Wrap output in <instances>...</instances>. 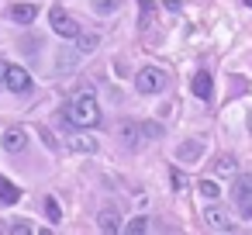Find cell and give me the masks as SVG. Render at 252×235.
<instances>
[{"mask_svg":"<svg viewBox=\"0 0 252 235\" xmlns=\"http://www.w3.org/2000/svg\"><path fill=\"white\" fill-rule=\"evenodd\" d=\"M0 145H4V152H25L28 149V132L25 128H7L0 135Z\"/></svg>","mask_w":252,"mask_h":235,"instance_id":"9","label":"cell"},{"mask_svg":"<svg viewBox=\"0 0 252 235\" xmlns=\"http://www.w3.org/2000/svg\"><path fill=\"white\" fill-rule=\"evenodd\" d=\"M45 214H49V221H52V225H59V221H63V207H59V201H56V197H45Z\"/></svg>","mask_w":252,"mask_h":235,"instance_id":"19","label":"cell"},{"mask_svg":"<svg viewBox=\"0 0 252 235\" xmlns=\"http://www.w3.org/2000/svg\"><path fill=\"white\" fill-rule=\"evenodd\" d=\"M118 138H121V145H128V149H138L145 138H142V128H138V121H125L121 128H118Z\"/></svg>","mask_w":252,"mask_h":235,"instance_id":"11","label":"cell"},{"mask_svg":"<svg viewBox=\"0 0 252 235\" xmlns=\"http://www.w3.org/2000/svg\"><path fill=\"white\" fill-rule=\"evenodd\" d=\"M18 201H21V190L7 176H0V204H18Z\"/></svg>","mask_w":252,"mask_h":235,"instance_id":"14","label":"cell"},{"mask_svg":"<svg viewBox=\"0 0 252 235\" xmlns=\"http://www.w3.org/2000/svg\"><path fill=\"white\" fill-rule=\"evenodd\" d=\"M4 66H7V63H0V80H4Z\"/></svg>","mask_w":252,"mask_h":235,"instance_id":"25","label":"cell"},{"mask_svg":"<svg viewBox=\"0 0 252 235\" xmlns=\"http://www.w3.org/2000/svg\"><path fill=\"white\" fill-rule=\"evenodd\" d=\"M197 194H200V201H218L221 197V187H218V180H200L197 183Z\"/></svg>","mask_w":252,"mask_h":235,"instance_id":"15","label":"cell"},{"mask_svg":"<svg viewBox=\"0 0 252 235\" xmlns=\"http://www.w3.org/2000/svg\"><path fill=\"white\" fill-rule=\"evenodd\" d=\"M169 87V76H166V69H159V66H142L138 73H135V90L138 94H162Z\"/></svg>","mask_w":252,"mask_h":235,"instance_id":"2","label":"cell"},{"mask_svg":"<svg viewBox=\"0 0 252 235\" xmlns=\"http://www.w3.org/2000/svg\"><path fill=\"white\" fill-rule=\"evenodd\" d=\"M138 128H142V138H145V142H149V138H159V135H162V128H159L156 121H142Z\"/></svg>","mask_w":252,"mask_h":235,"instance_id":"21","label":"cell"},{"mask_svg":"<svg viewBox=\"0 0 252 235\" xmlns=\"http://www.w3.org/2000/svg\"><path fill=\"white\" fill-rule=\"evenodd\" d=\"M204 221H207L211 228H218V232H228V228H231V211L211 201V207L204 211Z\"/></svg>","mask_w":252,"mask_h":235,"instance_id":"8","label":"cell"},{"mask_svg":"<svg viewBox=\"0 0 252 235\" xmlns=\"http://www.w3.org/2000/svg\"><path fill=\"white\" fill-rule=\"evenodd\" d=\"M231 194H235V207H238V214L249 221V218H252V173H242V176L235 180Z\"/></svg>","mask_w":252,"mask_h":235,"instance_id":"3","label":"cell"},{"mask_svg":"<svg viewBox=\"0 0 252 235\" xmlns=\"http://www.w3.org/2000/svg\"><path fill=\"white\" fill-rule=\"evenodd\" d=\"M211 94H214V76H211L207 69H197V73H193V97L207 104Z\"/></svg>","mask_w":252,"mask_h":235,"instance_id":"10","label":"cell"},{"mask_svg":"<svg viewBox=\"0 0 252 235\" xmlns=\"http://www.w3.org/2000/svg\"><path fill=\"white\" fill-rule=\"evenodd\" d=\"M214 169H218L221 176H228V173L238 169V159H235V156H218V159H214Z\"/></svg>","mask_w":252,"mask_h":235,"instance_id":"18","label":"cell"},{"mask_svg":"<svg viewBox=\"0 0 252 235\" xmlns=\"http://www.w3.org/2000/svg\"><path fill=\"white\" fill-rule=\"evenodd\" d=\"M49 21H52V32H56V35H63V38H76V32H80L76 18H73V14H66L63 7H52V11H49Z\"/></svg>","mask_w":252,"mask_h":235,"instance_id":"4","label":"cell"},{"mask_svg":"<svg viewBox=\"0 0 252 235\" xmlns=\"http://www.w3.org/2000/svg\"><path fill=\"white\" fill-rule=\"evenodd\" d=\"M97 45H100V35H97V32H76V49H80L83 56H90Z\"/></svg>","mask_w":252,"mask_h":235,"instance_id":"13","label":"cell"},{"mask_svg":"<svg viewBox=\"0 0 252 235\" xmlns=\"http://www.w3.org/2000/svg\"><path fill=\"white\" fill-rule=\"evenodd\" d=\"M245 4H249V7H252V0H245Z\"/></svg>","mask_w":252,"mask_h":235,"instance_id":"26","label":"cell"},{"mask_svg":"<svg viewBox=\"0 0 252 235\" xmlns=\"http://www.w3.org/2000/svg\"><path fill=\"white\" fill-rule=\"evenodd\" d=\"M100 228H104V232H121V218H118L114 207H104V211H100Z\"/></svg>","mask_w":252,"mask_h":235,"instance_id":"16","label":"cell"},{"mask_svg":"<svg viewBox=\"0 0 252 235\" xmlns=\"http://www.w3.org/2000/svg\"><path fill=\"white\" fill-rule=\"evenodd\" d=\"M125 232H131V235H142V232H149V218H145V214L131 218V221L125 225Z\"/></svg>","mask_w":252,"mask_h":235,"instance_id":"20","label":"cell"},{"mask_svg":"<svg viewBox=\"0 0 252 235\" xmlns=\"http://www.w3.org/2000/svg\"><path fill=\"white\" fill-rule=\"evenodd\" d=\"M66 118H69V125L73 128H97L100 125V104H97V97L94 94H76L69 104H66Z\"/></svg>","mask_w":252,"mask_h":235,"instance_id":"1","label":"cell"},{"mask_svg":"<svg viewBox=\"0 0 252 235\" xmlns=\"http://www.w3.org/2000/svg\"><path fill=\"white\" fill-rule=\"evenodd\" d=\"M4 87H7L11 94H28V90H32L28 69H21V66H4Z\"/></svg>","mask_w":252,"mask_h":235,"instance_id":"5","label":"cell"},{"mask_svg":"<svg viewBox=\"0 0 252 235\" xmlns=\"http://www.w3.org/2000/svg\"><path fill=\"white\" fill-rule=\"evenodd\" d=\"M90 7H94V14H118L121 11V0H90Z\"/></svg>","mask_w":252,"mask_h":235,"instance_id":"17","label":"cell"},{"mask_svg":"<svg viewBox=\"0 0 252 235\" xmlns=\"http://www.w3.org/2000/svg\"><path fill=\"white\" fill-rule=\"evenodd\" d=\"M66 149H69V152H80V156H94V152L100 149V142H97L90 132H73V135L66 138Z\"/></svg>","mask_w":252,"mask_h":235,"instance_id":"6","label":"cell"},{"mask_svg":"<svg viewBox=\"0 0 252 235\" xmlns=\"http://www.w3.org/2000/svg\"><path fill=\"white\" fill-rule=\"evenodd\" d=\"M166 7H169V11H180V7H183V0H166Z\"/></svg>","mask_w":252,"mask_h":235,"instance_id":"24","label":"cell"},{"mask_svg":"<svg viewBox=\"0 0 252 235\" xmlns=\"http://www.w3.org/2000/svg\"><path fill=\"white\" fill-rule=\"evenodd\" d=\"M176 159H180V163H187V166L200 163V159H204V142H197V138L180 142V145H176Z\"/></svg>","mask_w":252,"mask_h":235,"instance_id":"7","label":"cell"},{"mask_svg":"<svg viewBox=\"0 0 252 235\" xmlns=\"http://www.w3.org/2000/svg\"><path fill=\"white\" fill-rule=\"evenodd\" d=\"M7 14H11L14 25H32V21L38 18V7H35V4H14Z\"/></svg>","mask_w":252,"mask_h":235,"instance_id":"12","label":"cell"},{"mask_svg":"<svg viewBox=\"0 0 252 235\" xmlns=\"http://www.w3.org/2000/svg\"><path fill=\"white\" fill-rule=\"evenodd\" d=\"M169 180H173V190H183V187H187V173H183V169H176V166H173Z\"/></svg>","mask_w":252,"mask_h":235,"instance_id":"22","label":"cell"},{"mask_svg":"<svg viewBox=\"0 0 252 235\" xmlns=\"http://www.w3.org/2000/svg\"><path fill=\"white\" fill-rule=\"evenodd\" d=\"M11 232H14V235H28V232H35V225H28V221H11Z\"/></svg>","mask_w":252,"mask_h":235,"instance_id":"23","label":"cell"}]
</instances>
